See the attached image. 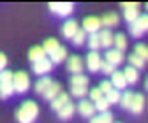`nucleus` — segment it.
<instances>
[{"label":"nucleus","mask_w":148,"mask_h":123,"mask_svg":"<svg viewBox=\"0 0 148 123\" xmlns=\"http://www.w3.org/2000/svg\"><path fill=\"white\" fill-rule=\"evenodd\" d=\"M44 58H46V51H44L42 46H34V48L28 51V60H30L32 63L39 62V60H44Z\"/></svg>","instance_id":"obj_17"},{"label":"nucleus","mask_w":148,"mask_h":123,"mask_svg":"<svg viewBox=\"0 0 148 123\" xmlns=\"http://www.w3.org/2000/svg\"><path fill=\"white\" fill-rule=\"evenodd\" d=\"M99 88H101V92L104 93V97H106L109 92H113V90H115V88H113V84H111V81H101Z\"/></svg>","instance_id":"obj_38"},{"label":"nucleus","mask_w":148,"mask_h":123,"mask_svg":"<svg viewBox=\"0 0 148 123\" xmlns=\"http://www.w3.org/2000/svg\"><path fill=\"white\" fill-rule=\"evenodd\" d=\"M37 114H39V105L34 100H27L16 111V121L18 123H34Z\"/></svg>","instance_id":"obj_1"},{"label":"nucleus","mask_w":148,"mask_h":123,"mask_svg":"<svg viewBox=\"0 0 148 123\" xmlns=\"http://www.w3.org/2000/svg\"><path fill=\"white\" fill-rule=\"evenodd\" d=\"M129 65L134 67V69H143L145 60H143V58H139L136 53H132V55H129Z\"/></svg>","instance_id":"obj_31"},{"label":"nucleus","mask_w":148,"mask_h":123,"mask_svg":"<svg viewBox=\"0 0 148 123\" xmlns=\"http://www.w3.org/2000/svg\"><path fill=\"white\" fill-rule=\"evenodd\" d=\"M123 74H125V79H127L129 84H134V83H138V79H139L138 69H134V67H131V65H127V69L123 70Z\"/></svg>","instance_id":"obj_21"},{"label":"nucleus","mask_w":148,"mask_h":123,"mask_svg":"<svg viewBox=\"0 0 148 123\" xmlns=\"http://www.w3.org/2000/svg\"><path fill=\"white\" fill-rule=\"evenodd\" d=\"M42 48H44V51H46V55H49V56H51L53 53L60 48V44H58V41H57V39H46V41H44V44H42Z\"/></svg>","instance_id":"obj_26"},{"label":"nucleus","mask_w":148,"mask_h":123,"mask_svg":"<svg viewBox=\"0 0 148 123\" xmlns=\"http://www.w3.org/2000/svg\"><path fill=\"white\" fill-rule=\"evenodd\" d=\"M101 99H104V93L101 92V88H99V86H97V88H94V90H90V100L94 102V104H95V102H99Z\"/></svg>","instance_id":"obj_36"},{"label":"nucleus","mask_w":148,"mask_h":123,"mask_svg":"<svg viewBox=\"0 0 148 123\" xmlns=\"http://www.w3.org/2000/svg\"><path fill=\"white\" fill-rule=\"evenodd\" d=\"M106 100H108L109 104H120V100H122V93H120L118 90H113V92H109V93L106 95Z\"/></svg>","instance_id":"obj_33"},{"label":"nucleus","mask_w":148,"mask_h":123,"mask_svg":"<svg viewBox=\"0 0 148 123\" xmlns=\"http://www.w3.org/2000/svg\"><path fill=\"white\" fill-rule=\"evenodd\" d=\"M34 67V72L35 74H39V76H46L48 72H49V70H51V67H53V62L49 60V58H44V60H39V62H35V63H32Z\"/></svg>","instance_id":"obj_11"},{"label":"nucleus","mask_w":148,"mask_h":123,"mask_svg":"<svg viewBox=\"0 0 148 123\" xmlns=\"http://www.w3.org/2000/svg\"><path fill=\"white\" fill-rule=\"evenodd\" d=\"M85 41H88V39H86V32H85L83 28H79V32L74 35V39H72V44H74V46H81Z\"/></svg>","instance_id":"obj_32"},{"label":"nucleus","mask_w":148,"mask_h":123,"mask_svg":"<svg viewBox=\"0 0 148 123\" xmlns=\"http://www.w3.org/2000/svg\"><path fill=\"white\" fill-rule=\"evenodd\" d=\"M79 32V27H78V23L74 21V20H67L65 23H64V27H62V35L65 39H74V35H76Z\"/></svg>","instance_id":"obj_12"},{"label":"nucleus","mask_w":148,"mask_h":123,"mask_svg":"<svg viewBox=\"0 0 148 123\" xmlns=\"http://www.w3.org/2000/svg\"><path fill=\"white\" fill-rule=\"evenodd\" d=\"M14 92V72L11 70H4L0 74V99L5 100L12 95Z\"/></svg>","instance_id":"obj_2"},{"label":"nucleus","mask_w":148,"mask_h":123,"mask_svg":"<svg viewBox=\"0 0 148 123\" xmlns=\"http://www.w3.org/2000/svg\"><path fill=\"white\" fill-rule=\"evenodd\" d=\"M122 9H123V18H125V21L131 25L134 23L138 18L141 16L139 14V5L136 2H123L122 4Z\"/></svg>","instance_id":"obj_5"},{"label":"nucleus","mask_w":148,"mask_h":123,"mask_svg":"<svg viewBox=\"0 0 148 123\" xmlns=\"http://www.w3.org/2000/svg\"><path fill=\"white\" fill-rule=\"evenodd\" d=\"M143 107H145V97H143L141 93H136V95H134V100H132L131 111H132L134 114H139V113L143 111Z\"/></svg>","instance_id":"obj_25"},{"label":"nucleus","mask_w":148,"mask_h":123,"mask_svg":"<svg viewBox=\"0 0 148 123\" xmlns=\"http://www.w3.org/2000/svg\"><path fill=\"white\" fill-rule=\"evenodd\" d=\"M111 84H113V88L115 90H123V88L129 84L127 83V79H125V74L123 72H120V70H115V74L111 76Z\"/></svg>","instance_id":"obj_15"},{"label":"nucleus","mask_w":148,"mask_h":123,"mask_svg":"<svg viewBox=\"0 0 148 123\" xmlns=\"http://www.w3.org/2000/svg\"><path fill=\"white\" fill-rule=\"evenodd\" d=\"M86 90H88V86H71L72 97H79V99H83L86 95Z\"/></svg>","instance_id":"obj_35"},{"label":"nucleus","mask_w":148,"mask_h":123,"mask_svg":"<svg viewBox=\"0 0 148 123\" xmlns=\"http://www.w3.org/2000/svg\"><path fill=\"white\" fill-rule=\"evenodd\" d=\"M86 44H88L90 51H97V49H101V48H102V44H101V32H99V33H92V35H88Z\"/></svg>","instance_id":"obj_22"},{"label":"nucleus","mask_w":148,"mask_h":123,"mask_svg":"<svg viewBox=\"0 0 148 123\" xmlns=\"http://www.w3.org/2000/svg\"><path fill=\"white\" fill-rule=\"evenodd\" d=\"M134 53H136L139 58H143L145 62L148 60V46H146V44H138L136 49H134Z\"/></svg>","instance_id":"obj_34"},{"label":"nucleus","mask_w":148,"mask_h":123,"mask_svg":"<svg viewBox=\"0 0 148 123\" xmlns=\"http://www.w3.org/2000/svg\"><path fill=\"white\" fill-rule=\"evenodd\" d=\"M118 21H120V18H118L116 12H106L101 18V23H102V27H106V30H109L111 27H116Z\"/></svg>","instance_id":"obj_16"},{"label":"nucleus","mask_w":148,"mask_h":123,"mask_svg":"<svg viewBox=\"0 0 148 123\" xmlns=\"http://www.w3.org/2000/svg\"><path fill=\"white\" fill-rule=\"evenodd\" d=\"M106 62L111 63L113 67H118L123 62V53L118 49H108L106 51Z\"/></svg>","instance_id":"obj_13"},{"label":"nucleus","mask_w":148,"mask_h":123,"mask_svg":"<svg viewBox=\"0 0 148 123\" xmlns=\"http://www.w3.org/2000/svg\"><path fill=\"white\" fill-rule=\"evenodd\" d=\"M101 44L106 49H113V46H115V35L111 33V30H102L101 32Z\"/></svg>","instance_id":"obj_18"},{"label":"nucleus","mask_w":148,"mask_h":123,"mask_svg":"<svg viewBox=\"0 0 148 123\" xmlns=\"http://www.w3.org/2000/svg\"><path fill=\"white\" fill-rule=\"evenodd\" d=\"M51 83H53V81H51L48 76H44V77H39V79H37V83H35L34 88H35V92H37V93H41V95H42V93L48 90V88L51 86Z\"/></svg>","instance_id":"obj_20"},{"label":"nucleus","mask_w":148,"mask_h":123,"mask_svg":"<svg viewBox=\"0 0 148 123\" xmlns=\"http://www.w3.org/2000/svg\"><path fill=\"white\" fill-rule=\"evenodd\" d=\"M67 58H69V56H67V49H65L64 46H60V48H58V49H57V51H55L53 55L49 56V60H51L53 63H62V62H64V60H67Z\"/></svg>","instance_id":"obj_24"},{"label":"nucleus","mask_w":148,"mask_h":123,"mask_svg":"<svg viewBox=\"0 0 148 123\" xmlns=\"http://www.w3.org/2000/svg\"><path fill=\"white\" fill-rule=\"evenodd\" d=\"M5 65H7V58H5V55H4V53H0V74L4 72Z\"/></svg>","instance_id":"obj_40"},{"label":"nucleus","mask_w":148,"mask_h":123,"mask_svg":"<svg viewBox=\"0 0 148 123\" xmlns=\"http://www.w3.org/2000/svg\"><path fill=\"white\" fill-rule=\"evenodd\" d=\"M49 9L55 14H58V16H69V14H72L74 5L69 4V2H51L49 4Z\"/></svg>","instance_id":"obj_8"},{"label":"nucleus","mask_w":148,"mask_h":123,"mask_svg":"<svg viewBox=\"0 0 148 123\" xmlns=\"http://www.w3.org/2000/svg\"><path fill=\"white\" fill-rule=\"evenodd\" d=\"M90 123H113V114H111L109 111L101 113V114H97V116L92 118Z\"/></svg>","instance_id":"obj_27"},{"label":"nucleus","mask_w":148,"mask_h":123,"mask_svg":"<svg viewBox=\"0 0 148 123\" xmlns=\"http://www.w3.org/2000/svg\"><path fill=\"white\" fill-rule=\"evenodd\" d=\"M30 88V77L25 70H18L14 72V92L16 93H25Z\"/></svg>","instance_id":"obj_4"},{"label":"nucleus","mask_w":148,"mask_h":123,"mask_svg":"<svg viewBox=\"0 0 148 123\" xmlns=\"http://www.w3.org/2000/svg\"><path fill=\"white\" fill-rule=\"evenodd\" d=\"M134 95L136 93H132V92H125V93H122V100H120V105L123 109H131L132 107V100H134Z\"/></svg>","instance_id":"obj_28"},{"label":"nucleus","mask_w":148,"mask_h":123,"mask_svg":"<svg viewBox=\"0 0 148 123\" xmlns=\"http://www.w3.org/2000/svg\"><path fill=\"white\" fill-rule=\"evenodd\" d=\"M101 70H102V72H104V74H111V76H113V74H115V67H113V65H111V63H108L106 60H102V65H101Z\"/></svg>","instance_id":"obj_39"},{"label":"nucleus","mask_w":148,"mask_h":123,"mask_svg":"<svg viewBox=\"0 0 148 123\" xmlns=\"http://www.w3.org/2000/svg\"><path fill=\"white\" fill-rule=\"evenodd\" d=\"M60 93H62V84H60V83H57V81H53V83H51V86H49L48 90L42 93V97H44L46 100L53 102L55 99H57V97L60 95Z\"/></svg>","instance_id":"obj_14"},{"label":"nucleus","mask_w":148,"mask_h":123,"mask_svg":"<svg viewBox=\"0 0 148 123\" xmlns=\"http://www.w3.org/2000/svg\"><path fill=\"white\" fill-rule=\"evenodd\" d=\"M108 107H109V102L106 100V97H104V99H101L99 102H95V111H99V113H106V111H108Z\"/></svg>","instance_id":"obj_37"},{"label":"nucleus","mask_w":148,"mask_h":123,"mask_svg":"<svg viewBox=\"0 0 148 123\" xmlns=\"http://www.w3.org/2000/svg\"><path fill=\"white\" fill-rule=\"evenodd\" d=\"M146 11H148V4H146Z\"/></svg>","instance_id":"obj_42"},{"label":"nucleus","mask_w":148,"mask_h":123,"mask_svg":"<svg viewBox=\"0 0 148 123\" xmlns=\"http://www.w3.org/2000/svg\"><path fill=\"white\" fill-rule=\"evenodd\" d=\"M69 102H71V97H69L67 93H60V95H58L57 99H55V100L51 102V109L58 113V111H60L62 107H65V105H67Z\"/></svg>","instance_id":"obj_19"},{"label":"nucleus","mask_w":148,"mask_h":123,"mask_svg":"<svg viewBox=\"0 0 148 123\" xmlns=\"http://www.w3.org/2000/svg\"><path fill=\"white\" fill-rule=\"evenodd\" d=\"M69 83H71V86H88L90 81L85 74H78V76H72Z\"/></svg>","instance_id":"obj_30"},{"label":"nucleus","mask_w":148,"mask_h":123,"mask_svg":"<svg viewBox=\"0 0 148 123\" xmlns=\"http://www.w3.org/2000/svg\"><path fill=\"white\" fill-rule=\"evenodd\" d=\"M115 49H118V51H125L127 49V37L123 33H116L115 35Z\"/></svg>","instance_id":"obj_29"},{"label":"nucleus","mask_w":148,"mask_h":123,"mask_svg":"<svg viewBox=\"0 0 148 123\" xmlns=\"http://www.w3.org/2000/svg\"><path fill=\"white\" fill-rule=\"evenodd\" d=\"M67 70H69L72 76L81 74V72H83V60H81V56L71 55V56L67 58Z\"/></svg>","instance_id":"obj_7"},{"label":"nucleus","mask_w":148,"mask_h":123,"mask_svg":"<svg viewBox=\"0 0 148 123\" xmlns=\"http://www.w3.org/2000/svg\"><path fill=\"white\" fill-rule=\"evenodd\" d=\"M145 86H146V90H148V77H146V83H145Z\"/></svg>","instance_id":"obj_41"},{"label":"nucleus","mask_w":148,"mask_h":123,"mask_svg":"<svg viewBox=\"0 0 148 123\" xmlns=\"http://www.w3.org/2000/svg\"><path fill=\"white\" fill-rule=\"evenodd\" d=\"M101 18H97V16H88V18H85L83 20V30L88 33V35H92V33H99L101 32Z\"/></svg>","instance_id":"obj_6"},{"label":"nucleus","mask_w":148,"mask_h":123,"mask_svg":"<svg viewBox=\"0 0 148 123\" xmlns=\"http://www.w3.org/2000/svg\"><path fill=\"white\" fill-rule=\"evenodd\" d=\"M101 65H102L101 55L97 51H90L86 55V69L90 72H97V70H101Z\"/></svg>","instance_id":"obj_9"},{"label":"nucleus","mask_w":148,"mask_h":123,"mask_svg":"<svg viewBox=\"0 0 148 123\" xmlns=\"http://www.w3.org/2000/svg\"><path fill=\"white\" fill-rule=\"evenodd\" d=\"M76 109H78L76 105H74L72 102H69L65 107H62V109L58 111V118H60V120H69V118H72L74 113H76Z\"/></svg>","instance_id":"obj_23"},{"label":"nucleus","mask_w":148,"mask_h":123,"mask_svg":"<svg viewBox=\"0 0 148 123\" xmlns=\"http://www.w3.org/2000/svg\"><path fill=\"white\" fill-rule=\"evenodd\" d=\"M78 113L83 116V118H94V113H95V104L92 100H81L78 104Z\"/></svg>","instance_id":"obj_10"},{"label":"nucleus","mask_w":148,"mask_h":123,"mask_svg":"<svg viewBox=\"0 0 148 123\" xmlns=\"http://www.w3.org/2000/svg\"><path fill=\"white\" fill-rule=\"evenodd\" d=\"M129 32L132 37H141L145 32H148V14H141L134 23L129 25Z\"/></svg>","instance_id":"obj_3"}]
</instances>
